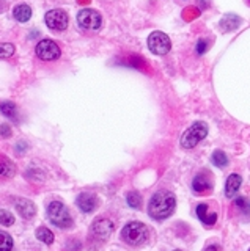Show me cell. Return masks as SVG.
I'll list each match as a JSON object with an SVG mask.
<instances>
[{
    "label": "cell",
    "instance_id": "9a60e30c",
    "mask_svg": "<svg viewBox=\"0 0 250 251\" xmlns=\"http://www.w3.org/2000/svg\"><path fill=\"white\" fill-rule=\"evenodd\" d=\"M16 209H18V212L21 214V217L26 218V220L33 218V215L36 214L35 204L30 201V200H26V198H21V200L16 201Z\"/></svg>",
    "mask_w": 250,
    "mask_h": 251
},
{
    "label": "cell",
    "instance_id": "5bb4252c",
    "mask_svg": "<svg viewBox=\"0 0 250 251\" xmlns=\"http://www.w3.org/2000/svg\"><path fill=\"white\" fill-rule=\"evenodd\" d=\"M241 185H242V177L238 173H231V175L226 177L225 188H223V193L226 198H234V196L238 195Z\"/></svg>",
    "mask_w": 250,
    "mask_h": 251
},
{
    "label": "cell",
    "instance_id": "7a4b0ae2",
    "mask_svg": "<svg viewBox=\"0 0 250 251\" xmlns=\"http://www.w3.org/2000/svg\"><path fill=\"white\" fill-rule=\"evenodd\" d=\"M121 239L131 247H142L150 239V229L140 222H131L123 227Z\"/></svg>",
    "mask_w": 250,
    "mask_h": 251
},
{
    "label": "cell",
    "instance_id": "d6986e66",
    "mask_svg": "<svg viewBox=\"0 0 250 251\" xmlns=\"http://www.w3.org/2000/svg\"><path fill=\"white\" fill-rule=\"evenodd\" d=\"M14 173H16V167H14L13 162H10V160L0 162V176L11 177V176H14Z\"/></svg>",
    "mask_w": 250,
    "mask_h": 251
},
{
    "label": "cell",
    "instance_id": "2e32d148",
    "mask_svg": "<svg viewBox=\"0 0 250 251\" xmlns=\"http://www.w3.org/2000/svg\"><path fill=\"white\" fill-rule=\"evenodd\" d=\"M13 16L18 22H27V21H30V18H32V8L26 3H19L14 6Z\"/></svg>",
    "mask_w": 250,
    "mask_h": 251
},
{
    "label": "cell",
    "instance_id": "52a82bcc",
    "mask_svg": "<svg viewBox=\"0 0 250 251\" xmlns=\"http://www.w3.org/2000/svg\"><path fill=\"white\" fill-rule=\"evenodd\" d=\"M148 49L154 55H166L171 49V41L164 31H153L148 36Z\"/></svg>",
    "mask_w": 250,
    "mask_h": 251
},
{
    "label": "cell",
    "instance_id": "5b68a950",
    "mask_svg": "<svg viewBox=\"0 0 250 251\" xmlns=\"http://www.w3.org/2000/svg\"><path fill=\"white\" fill-rule=\"evenodd\" d=\"M77 24L81 25V28L88 30V31H96L103 25V18L96 10L91 8H83L77 13Z\"/></svg>",
    "mask_w": 250,
    "mask_h": 251
},
{
    "label": "cell",
    "instance_id": "d4e9b609",
    "mask_svg": "<svg viewBox=\"0 0 250 251\" xmlns=\"http://www.w3.org/2000/svg\"><path fill=\"white\" fill-rule=\"evenodd\" d=\"M0 223L3 226H11L14 223V217L11 212L5 210V209H0Z\"/></svg>",
    "mask_w": 250,
    "mask_h": 251
},
{
    "label": "cell",
    "instance_id": "e0dca14e",
    "mask_svg": "<svg viewBox=\"0 0 250 251\" xmlns=\"http://www.w3.org/2000/svg\"><path fill=\"white\" fill-rule=\"evenodd\" d=\"M0 112H2L8 120H11V121H14V123H18V120H19V116H18V107L13 104V102H2L0 104Z\"/></svg>",
    "mask_w": 250,
    "mask_h": 251
},
{
    "label": "cell",
    "instance_id": "484cf974",
    "mask_svg": "<svg viewBox=\"0 0 250 251\" xmlns=\"http://www.w3.org/2000/svg\"><path fill=\"white\" fill-rule=\"evenodd\" d=\"M0 135H2L3 138L11 137V127H10L8 124H2V126H0Z\"/></svg>",
    "mask_w": 250,
    "mask_h": 251
},
{
    "label": "cell",
    "instance_id": "4316f807",
    "mask_svg": "<svg viewBox=\"0 0 250 251\" xmlns=\"http://www.w3.org/2000/svg\"><path fill=\"white\" fill-rule=\"evenodd\" d=\"M206 49H208V41L206 39H200V41L197 43V52L201 55V53L206 52Z\"/></svg>",
    "mask_w": 250,
    "mask_h": 251
},
{
    "label": "cell",
    "instance_id": "277c9868",
    "mask_svg": "<svg viewBox=\"0 0 250 251\" xmlns=\"http://www.w3.org/2000/svg\"><path fill=\"white\" fill-rule=\"evenodd\" d=\"M208 135V124L203 121L194 123L181 137V146L184 149H194L201 140H205Z\"/></svg>",
    "mask_w": 250,
    "mask_h": 251
},
{
    "label": "cell",
    "instance_id": "ffe728a7",
    "mask_svg": "<svg viewBox=\"0 0 250 251\" xmlns=\"http://www.w3.org/2000/svg\"><path fill=\"white\" fill-rule=\"evenodd\" d=\"M36 239L41 240L43 243H48V245H51V243L54 242V234L48 229V227H38L36 229Z\"/></svg>",
    "mask_w": 250,
    "mask_h": 251
},
{
    "label": "cell",
    "instance_id": "7402d4cb",
    "mask_svg": "<svg viewBox=\"0 0 250 251\" xmlns=\"http://www.w3.org/2000/svg\"><path fill=\"white\" fill-rule=\"evenodd\" d=\"M13 250V239L10 234L0 231V251H11Z\"/></svg>",
    "mask_w": 250,
    "mask_h": 251
},
{
    "label": "cell",
    "instance_id": "603a6c76",
    "mask_svg": "<svg viewBox=\"0 0 250 251\" xmlns=\"http://www.w3.org/2000/svg\"><path fill=\"white\" fill-rule=\"evenodd\" d=\"M128 204L134 209H140V206H142V196H140V193L137 192L128 193Z\"/></svg>",
    "mask_w": 250,
    "mask_h": 251
},
{
    "label": "cell",
    "instance_id": "9c48e42d",
    "mask_svg": "<svg viewBox=\"0 0 250 251\" xmlns=\"http://www.w3.org/2000/svg\"><path fill=\"white\" fill-rule=\"evenodd\" d=\"M195 214L205 226H214L219 220V210L214 209L213 202H200L195 207Z\"/></svg>",
    "mask_w": 250,
    "mask_h": 251
},
{
    "label": "cell",
    "instance_id": "cb8c5ba5",
    "mask_svg": "<svg viewBox=\"0 0 250 251\" xmlns=\"http://www.w3.org/2000/svg\"><path fill=\"white\" fill-rule=\"evenodd\" d=\"M14 53V46L11 43H0V58H10Z\"/></svg>",
    "mask_w": 250,
    "mask_h": 251
},
{
    "label": "cell",
    "instance_id": "f546056e",
    "mask_svg": "<svg viewBox=\"0 0 250 251\" xmlns=\"http://www.w3.org/2000/svg\"><path fill=\"white\" fill-rule=\"evenodd\" d=\"M247 3H249V5H250V0H247Z\"/></svg>",
    "mask_w": 250,
    "mask_h": 251
},
{
    "label": "cell",
    "instance_id": "3957f363",
    "mask_svg": "<svg viewBox=\"0 0 250 251\" xmlns=\"http://www.w3.org/2000/svg\"><path fill=\"white\" fill-rule=\"evenodd\" d=\"M48 217L51 220L52 225H56L57 227L61 229H68L73 226V217L69 214L68 207L63 202L60 201H52L48 206Z\"/></svg>",
    "mask_w": 250,
    "mask_h": 251
},
{
    "label": "cell",
    "instance_id": "30bf717a",
    "mask_svg": "<svg viewBox=\"0 0 250 251\" xmlns=\"http://www.w3.org/2000/svg\"><path fill=\"white\" fill-rule=\"evenodd\" d=\"M46 25H48L51 30H56V31H63L66 30L68 24H69V18L68 14L63 10H51L46 13Z\"/></svg>",
    "mask_w": 250,
    "mask_h": 251
},
{
    "label": "cell",
    "instance_id": "8992f818",
    "mask_svg": "<svg viewBox=\"0 0 250 251\" xmlns=\"http://www.w3.org/2000/svg\"><path fill=\"white\" fill-rule=\"evenodd\" d=\"M192 190L195 195H209L214 190V176L208 170H201L192 179Z\"/></svg>",
    "mask_w": 250,
    "mask_h": 251
},
{
    "label": "cell",
    "instance_id": "ba28073f",
    "mask_svg": "<svg viewBox=\"0 0 250 251\" xmlns=\"http://www.w3.org/2000/svg\"><path fill=\"white\" fill-rule=\"evenodd\" d=\"M38 58H41L44 61H54V60H58L61 50L56 41L52 39H41L40 43L36 44V49H35Z\"/></svg>",
    "mask_w": 250,
    "mask_h": 251
},
{
    "label": "cell",
    "instance_id": "ac0fdd59",
    "mask_svg": "<svg viewBox=\"0 0 250 251\" xmlns=\"http://www.w3.org/2000/svg\"><path fill=\"white\" fill-rule=\"evenodd\" d=\"M239 24H241V19L238 18V16H234V14H228V16H225V18L222 19L221 25H222V30L230 31V30L238 28Z\"/></svg>",
    "mask_w": 250,
    "mask_h": 251
},
{
    "label": "cell",
    "instance_id": "8fae6325",
    "mask_svg": "<svg viewBox=\"0 0 250 251\" xmlns=\"http://www.w3.org/2000/svg\"><path fill=\"white\" fill-rule=\"evenodd\" d=\"M230 215L239 222H249L250 220V200L246 196H239L230 206Z\"/></svg>",
    "mask_w": 250,
    "mask_h": 251
},
{
    "label": "cell",
    "instance_id": "1f68e13d",
    "mask_svg": "<svg viewBox=\"0 0 250 251\" xmlns=\"http://www.w3.org/2000/svg\"><path fill=\"white\" fill-rule=\"evenodd\" d=\"M183 2H184V0H183Z\"/></svg>",
    "mask_w": 250,
    "mask_h": 251
},
{
    "label": "cell",
    "instance_id": "4dcf8cb0",
    "mask_svg": "<svg viewBox=\"0 0 250 251\" xmlns=\"http://www.w3.org/2000/svg\"><path fill=\"white\" fill-rule=\"evenodd\" d=\"M249 251H250V248H249Z\"/></svg>",
    "mask_w": 250,
    "mask_h": 251
},
{
    "label": "cell",
    "instance_id": "44dd1931",
    "mask_svg": "<svg viewBox=\"0 0 250 251\" xmlns=\"http://www.w3.org/2000/svg\"><path fill=\"white\" fill-rule=\"evenodd\" d=\"M211 160H213V163L219 168H223V167L228 165V157H226V154L223 151H214L213 157H211Z\"/></svg>",
    "mask_w": 250,
    "mask_h": 251
},
{
    "label": "cell",
    "instance_id": "83f0119b",
    "mask_svg": "<svg viewBox=\"0 0 250 251\" xmlns=\"http://www.w3.org/2000/svg\"><path fill=\"white\" fill-rule=\"evenodd\" d=\"M205 251H221V247H219V245H209Z\"/></svg>",
    "mask_w": 250,
    "mask_h": 251
},
{
    "label": "cell",
    "instance_id": "4fadbf2b",
    "mask_svg": "<svg viewBox=\"0 0 250 251\" xmlns=\"http://www.w3.org/2000/svg\"><path fill=\"white\" fill-rule=\"evenodd\" d=\"M76 204L82 212H85V214H90V212H93L96 209L98 198H96V195H93V193H81L79 196H77Z\"/></svg>",
    "mask_w": 250,
    "mask_h": 251
},
{
    "label": "cell",
    "instance_id": "7c38bea8",
    "mask_svg": "<svg viewBox=\"0 0 250 251\" xmlns=\"http://www.w3.org/2000/svg\"><path fill=\"white\" fill-rule=\"evenodd\" d=\"M115 226L109 218H99L96 220L91 226V234L95 235L96 239L106 240L107 237H111V234L113 232Z\"/></svg>",
    "mask_w": 250,
    "mask_h": 251
},
{
    "label": "cell",
    "instance_id": "6da1fadb",
    "mask_svg": "<svg viewBox=\"0 0 250 251\" xmlns=\"http://www.w3.org/2000/svg\"><path fill=\"white\" fill-rule=\"evenodd\" d=\"M176 207V198L175 195L168 190H159L156 192L150 202H148V214L154 220H166L175 212Z\"/></svg>",
    "mask_w": 250,
    "mask_h": 251
},
{
    "label": "cell",
    "instance_id": "f1b7e54d",
    "mask_svg": "<svg viewBox=\"0 0 250 251\" xmlns=\"http://www.w3.org/2000/svg\"><path fill=\"white\" fill-rule=\"evenodd\" d=\"M173 251H183V250H173Z\"/></svg>",
    "mask_w": 250,
    "mask_h": 251
}]
</instances>
